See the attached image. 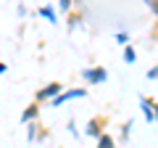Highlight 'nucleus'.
Segmentation results:
<instances>
[{"instance_id":"nucleus-1","label":"nucleus","mask_w":158,"mask_h":148,"mask_svg":"<svg viewBox=\"0 0 158 148\" xmlns=\"http://www.w3.org/2000/svg\"><path fill=\"white\" fill-rule=\"evenodd\" d=\"M58 95H61V85H58V82H53V85L37 90V101H45V98H53V101H56Z\"/></svg>"},{"instance_id":"nucleus-2","label":"nucleus","mask_w":158,"mask_h":148,"mask_svg":"<svg viewBox=\"0 0 158 148\" xmlns=\"http://www.w3.org/2000/svg\"><path fill=\"white\" fill-rule=\"evenodd\" d=\"M82 77L90 80V82H106L108 80V72H106V69H85Z\"/></svg>"},{"instance_id":"nucleus-3","label":"nucleus","mask_w":158,"mask_h":148,"mask_svg":"<svg viewBox=\"0 0 158 148\" xmlns=\"http://www.w3.org/2000/svg\"><path fill=\"white\" fill-rule=\"evenodd\" d=\"M140 106H142V114H145V119H148V122H156V103H153L150 98H142Z\"/></svg>"},{"instance_id":"nucleus-4","label":"nucleus","mask_w":158,"mask_h":148,"mask_svg":"<svg viewBox=\"0 0 158 148\" xmlns=\"http://www.w3.org/2000/svg\"><path fill=\"white\" fill-rule=\"evenodd\" d=\"M82 95H87V90H82V87H77V90H69V93H61V95L53 101V106H61V103L69 101V98H82Z\"/></svg>"},{"instance_id":"nucleus-5","label":"nucleus","mask_w":158,"mask_h":148,"mask_svg":"<svg viewBox=\"0 0 158 148\" xmlns=\"http://www.w3.org/2000/svg\"><path fill=\"white\" fill-rule=\"evenodd\" d=\"M40 16H42V19H48L50 24H56V11H53L50 6H42V8H40Z\"/></svg>"},{"instance_id":"nucleus-6","label":"nucleus","mask_w":158,"mask_h":148,"mask_svg":"<svg viewBox=\"0 0 158 148\" xmlns=\"http://www.w3.org/2000/svg\"><path fill=\"white\" fill-rule=\"evenodd\" d=\"M87 135H92V137H100L103 132H100V122L98 119H92L90 124H87Z\"/></svg>"},{"instance_id":"nucleus-7","label":"nucleus","mask_w":158,"mask_h":148,"mask_svg":"<svg viewBox=\"0 0 158 148\" xmlns=\"http://www.w3.org/2000/svg\"><path fill=\"white\" fill-rule=\"evenodd\" d=\"M98 148H113V137L111 135H100L98 137Z\"/></svg>"},{"instance_id":"nucleus-8","label":"nucleus","mask_w":158,"mask_h":148,"mask_svg":"<svg viewBox=\"0 0 158 148\" xmlns=\"http://www.w3.org/2000/svg\"><path fill=\"white\" fill-rule=\"evenodd\" d=\"M135 58H137L135 48H132V45H127V48H124V61H127V63H135Z\"/></svg>"},{"instance_id":"nucleus-9","label":"nucleus","mask_w":158,"mask_h":148,"mask_svg":"<svg viewBox=\"0 0 158 148\" xmlns=\"http://www.w3.org/2000/svg\"><path fill=\"white\" fill-rule=\"evenodd\" d=\"M34 116H37V106H29L27 111L21 114V122H29V119H34Z\"/></svg>"},{"instance_id":"nucleus-10","label":"nucleus","mask_w":158,"mask_h":148,"mask_svg":"<svg viewBox=\"0 0 158 148\" xmlns=\"http://www.w3.org/2000/svg\"><path fill=\"white\" fill-rule=\"evenodd\" d=\"M145 3H148V6H150V11L156 13V16H158V0H145Z\"/></svg>"},{"instance_id":"nucleus-11","label":"nucleus","mask_w":158,"mask_h":148,"mask_svg":"<svg viewBox=\"0 0 158 148\" xmlns=\"http://www.w3.org/2000/svg\"><path fill=\"white\" fill-rule=\"evenodd\" d=\"M127 40H129V37H127L124 32H118V34H116V42H127Z\"/></svg>"},{"instance_id":"nucleus-12","label":"nucleus","mask_w":158,"mask_h":148,"mask_svg":"<svg viewBox=\"0 0 158 148\" xmlns=\"http://www.w3.org/2000/svg\"><path fill=\"white\" fill-rule=\"evenodd\" d=\"M71 8V0H61V11H69Z\"/></svg>"},{"instance_id":"nucleus-13","label":"nucleus","mask_w":158,"mask_h":148,"mask_svg":"<svg viewBox=\"0 0 158 148\" xmlns=\"http://www.w3.org/2000/svg\"><path fill=\"white\" fill-rule=\"evenodd\" d=\"M148 77H150V80H156V77H158V66H156V69H150V72H148Z\"/></svg>"},{"instance_id":"nucleus-14","label":"nucleus","mask_w":158,"mask_h":148,"mask_svg":"<svg viewBox=\"0 0 158 148\" xmlns=\"http://www.w3.org/2000/svg\"><path fill=\"white\" fill-rule=\"evenodd\" d=\"M156 122H158V106H156Z\"/></svg>"}]
</instances>
